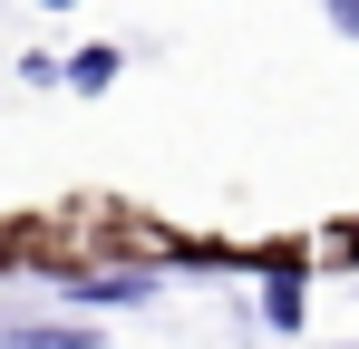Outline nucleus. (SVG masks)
<instances>
[{"label":"nucleus","mask_w":359,"mask_h":349,"mask_svg":"<svg viewBox=\"0 0 359 349\" xmlns=\"http://www.w3.org/2000/svg\"><path fill=\"white\" fill-rule=\"evenodd\" d=\"M107 78H117V49H78L68 58V88H88V97H97Z\"/></svg>","instance_id":"1"},{"label":"nucleus","mask_w":359,"mask_h":349,"mask_svg":"<svg viewBox=\"0 0 359 349\" xmlns=\"http://www.w3.org/2000/svg\"><path fill=\"white\" fill-rule=\"evenodd\" d=\"M262 310H272V330H301V282H292V272L272 282V301H262Z\"/></svg>","instance_id":"2"},{"label":"nucleus","mask_w":359,"mask_h":349,"mask_svg":"<svg viewBox=\"0 0 359 349\" xmlns=\"http://www.w3.org/2000/svg\"><path fill=\"white\" fill-rule=\"evenodd\" d=\"M330 20H340V29H350V39H359V0H330Z\"/></svg>","instance_id":"3"},{"label":"nucleus","mask_w":359,"mask_h":349,"mask_svg":"<svg viewBox=\"0 0 359 349\" xmlns=\"http://www.w3.org/2000/svg\"><path fill=\"white\" fill-rule=\"evenodd\" d=\"M49 10H59V0H49Z\"/></svg>","instance_id":"4"}]
</instances>
